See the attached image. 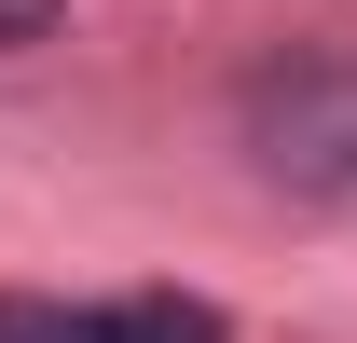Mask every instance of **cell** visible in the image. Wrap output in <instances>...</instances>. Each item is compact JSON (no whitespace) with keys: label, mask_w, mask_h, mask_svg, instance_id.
<instances>
[{"label":"cell","mask_w":357,"mask_h":343,"mask_svg":"<svg viewBox=\"0 0 357 343\" xmlns=\"http://www.w3.org/2000/svg\"><path fill=\"white\" fill-rule=\"evenodd\" d=\"M234 137H248V165L275 192L344 206L357 192V42H275L234 83Z\"/></svg>","instance_id":"6da1fadb"},{"label":"cell","mask_w":357,"mask_h":343,"mask_svg":"<svg viewBox=\"0 0 357 343\" xmlns=\"http://www.w3.org/2000/svg\"><path fill=\"white\" fill-rule=\"evenodd\" d=\"M0 343H234V330H220V302H192V289H124V302L0 289Z\"/></svg>","instance_id":"7a4b0ae2"},{"label":"cell","mask_w":357,"mask_h":343,"mask_svg":"<svg viewBox=\"0 0 357 343\" xmlns=\"http://www.w3.org/2000/svg\"><path fill=\"white\" fill-rule=\"evenodd\" d=\"M55 14H69V0H0V55H14V42H42Z\"/></svg>","instance_id":"3957f363"}]
</instances>
